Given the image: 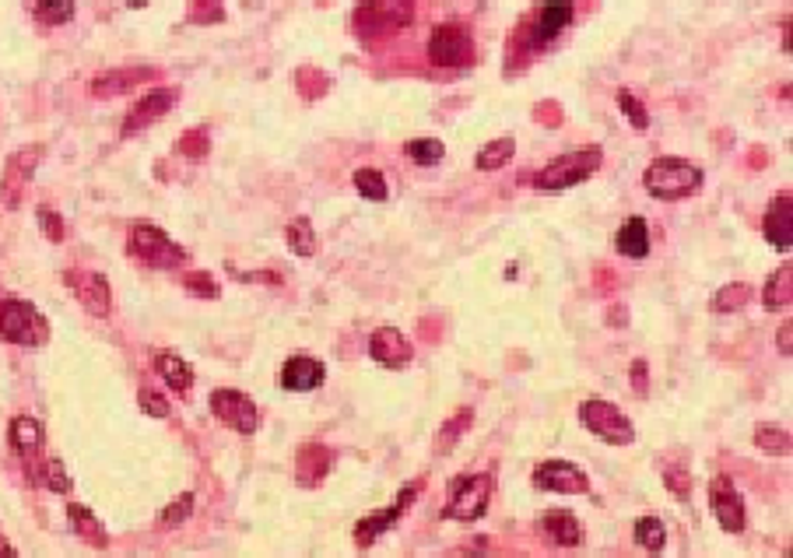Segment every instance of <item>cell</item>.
Masks as SVG:
<instances>
[{"mask_svg": "<svg viewBox=\"0 0 793 558\" xmlns=\"http://www.w3.org/2000/svg\"><path fill=\"white\" fill-rule=\"evenodd\" d=\"M39 158H43V148H22L8 158V165L0 172V204H4V208H18L25 186L36 176Z\"/></svg>", "mask_w": 793, "mask_h": 558, "instance_id": "obj_13", "label": "cell"}, {"mask_svg": "<svg viewBox=\"0 0 793 558\" xmlns=\"http://www.w3.org/2000/svg\"><path fill=\"white\" fill-rule=\"evenodd\" d=\"M615 246H618V253H622V257L643 260L646 253H650V225H646V218L643 215L625 218V225L618 229V236H615Z\"/></svg>", "mask_w": 793, "mask_h": 558, "instance_id": "obj_23", "label": "cell"}, {"mask_svg": "<svg viewBox=\"0 0 793 558\" xmlns=\"http://www.w3.org/2000/svg\"><path fill=\"white\" fill-rule=\"evenodd\" d=\"M151 78H158L155 67H123V71L95 74L92 85H88V92H92L95 99H113V95L130 92L134 85H141V81H151Z\"/></svg>", "mask_w": 793, "mask_h": 558, "instance_id": "obj_20", "label": "cell"}, {"mask_svg": "<svg viewBox=\"0 0 793 558\" xmlns=\"http://www.w3.org/2000/svg\"><path fill=\"white\" fill-rule=\"evenodd\" d=\"M793 320H783V327H779V334H776V348H779V355L783 358H790L793 355Z\"/></svg>", "mask_w": 793, "mask_h": 558, "instance_id": "obj_48", "label": "cell"}, {"mask_svg": "<svg viewBox=\"0 0 793 558\" xmlns=\"http://www.w3.org/2000/svg\"><path fill=\"white\" fill-rule=\"evenodd\" d=\"M751 299H755V288L744 281H727V288L713 295V313H734V309L748 306Z\"/></svg>", "mask_w": 793, "mask_h": 558, "instance_id": "obj_30", "label": "cell"}, {"mask_svg": "<svg viewBox=\"0 0 793 558\" xmlns=\"http://www.w3.org/2000/svg\"><path fill=\"white\" fill-rule=\"evenodd\" d=\"M664 485L671 488V492L678 495L681 502H688V495H692V474H688L681 464H674V467H667V471H664Z\"/></svg>", "mask_w": 793, "mask_h": 558, "instance_id": "obj_42", "label": "cell"}, {"mask_svg": "<svg viewBox=\"0 0 793 558\" xmlns=\"http://www.w3.org/2000/svg\"><path fill=\"white\" fill-rule=\"evenodd\" d=\"M43 474H46V488H50V492H57V495L71 492V478H67V467L60 464V460H50V464L43 467Z\"/></svg>", "mask_w": 793, "mask_h": 558, "instance_id": "obj_44", "label": "cell"}, {"mask_svg": "<svg viewBox=\"0 0 793 558\" xmlns=\"http://www.w3.org/2000/svg\"><path fill=\"white\" fill-rule=\"evenodd\" d=\"M67 288L74 292V299L88 309L92 316H109L113 309V288H109L106 274L99 271H67Z\"/></svg>", "mask_w": 793, "mask_h": 558, "instance_id": "obj_15", "label": "cell"}, {"mask_svg": "<svg viewBox=\"0 0 793 558\" xmlns=\"http://www.w3.org/2000/svg\"><path fill=\"white\" fill-rule=\"evenodd\" d=\"M422 488H425L422 478L411 481V485H404L401 495L393 499V506H386V509H379V513H372V516H365V520H358L355 523V544H358V548H369V544H376L379 537H383L386 530L393 527V523L401 520L404 509H408L411 502H415L418 495H422Z\"/></svg>", "mask_w": 793, "mask_h": 558, "instance_id": "obj_10", "label": "cell"}, {"mask_svg": "<svg viewBox=\"0 0 793 558\" xmlns=\"http://www.w3.org/2000/svg\"><path fill=\"white\" fill-rule=\"evenodd\" d=\"M404 151H408V158H415L418 165H439L446 155V144L436 141V137H415V141L404 144Z\"/></svg>", "mask_w": 793, "mask_h": 558, "instance_id": "obj_34", "label": "cell"}, {"mask_svg": "<svg viewBox=\"0 0 793 558\" xmlns=\"http://www.w3.org/2000/svg\"><path fill=\"white\" fill-rule=\"evenodd\" d=\"M211 415H215L218 422L229 425L232 432H239V436H253V432L260 429L257 404H253L243 390L218 387L215 394H211Z\"/></svg>", "mask_w": 793, "mask_h": 558, "instance_id": "obj_9", "label": "cell"}, {"mask_svg": "<svg viewBox=\"0 0 793 558\" xmlns=\"http://www.w3.org/2000/svg\"><path fill=\"white\" fill-rule=\"evenodd\" d=\"M323 380H327V369H323V362L313 355H292L285 365H281V387L292 390V394L320 390Z\"/></svg>", "mask_w": 793, "mask_h": 558, "instance_id": "obj_19", "label": "cell"}, {"mask_svg": "<svg viewBox=\"0 0 793 558\" xmlns=\"http://www.w3.org/2000/svg\"><path fill=\"white\" fill-rule=\"evenodd\" d=\"M186 22H193V25H218V22H225L222 0H190Z\"/></svg>", "mask_w": 793, "mask_h": 558, "instance_id": "obj_37", "label": "cell"}, {"mask_svg": "<svg viewBox=\"0 0 793 558\" xmlns=\"http://www.w3.org/2000/svg\"><path fill=\"white\" fill-rule=\"evenodd\" d=\"M762 236L769 239L772 250L790 253V246H793V194L790 190L772 197L769 211H765V218H762Z\"/></svg>", "mask_w": 793, "mask_h": 558, "instance_id": "obj_17", "label": "cell"}, {"mask_svg": "<svg viewBox=\"0 0 793 558\" xmlns=\"http://www.w3.org/2000/svg\"><path fill=\"white\" fill-rule=\"evenodd\" d=\"M179 155L183 158H190V162H204L208 158V151H211V134H208V127H193V130H186L183 137H179Z\"/></svg>", "mask_w": 793, "mask_h": 558, "instance_id": "obj_32", "label": "cell"}, {"mask_svg": "<svg viewBox=\"0 0 793 558\" xmlns=\"http://www.w3.org/2000/svg\"><path fill=\"white\" fill-rule=\"evenodd\" d=\"M295 467H299V485L316 488L330 474V467H334V453L323 443H306L299 450V464Z\"/></svg>", "mask_w": 793, "mask_h": 558, "instance_id": "obj_22", "label": "cell"}, {"mask_svg": "<svg viewBox=\"0 0 793 558\" xmlns=\"http://www.w3.org/2000/svg\"><path fill=\"white\" fill-rule=\"evenodd\" d=\"M36 215H39V229H43V236L50 239V243H64V236H67L64 218H60L57 211H50V208H39Z\"/></svg>", "mask_w": 793, "mask_h": 558, "instance_id": "obj_43", "label": "cell"}, {"mask_svg": "<svg viewBox=\"0 0 793 558\" xmlns=\"http://www.w3.org/2000/svg\"><path fill=\"white\" fill-rule=\"evenodd\" d=\"M608 323L611 327H625V323H629V313H625V306H615L608 313Z\"/></svg>", "mask_w": 793, "mask_h": 558, "instance_id": "obj_49", "label": "cell"}, {"mask_svg": "<svg viewBox=\"0 0 793 558\" xmlns=\"http://www.w3.org/2000/svg\"><path fill=\"white\" fill-rule=\"evenodd\" d=\"M579 422H583L586 432H593V436L611 446H629L636 439L629 415L608 401H583L579 404Z\"/></svg>", "mask_w": 793, "mask_h": 558, "instance_id": "obj_7", "label": "cell"}, {"mask_svg": "<svg viewBox=\"0 0 793 558\" xmlns=\"http://www.w3.org/2000/svg\"><path fill=\"white\" fill-rule=\"evenodd\" d=\"M601 162H604V151L601 148L569 151V155L551 158V162L544 165V169L534 176V186H537V190H569V186H576V183H583V179H590L593 172L601 169Z\"/></svg>", "mask_w": 793, "mask_h": 558, "instance_id": "obj_3", "label": "cell"}, {"mask_svg": "<svg viewBox=\"0 0 793 558\" xmlns=\"http://www.w3.org/2000/svg\"><path fill=\"white\" fill-rule=\"evenodd\" d=\"M534 488L558 495H586L590 492V478L583 467L569 464V460H544L534 467Z\"/></svg>", "mask_w": 793, "mask_h": 558, "instance_id": "obj_14", "label": "cell"}, {"mask_svg": "<svg viewBox=\"0 0 793 558\" xmlns=\"http://www.w3.org/2000/svg\"><path fill=\"white\" fill-rule=\"evenodd\" d=\"M0 337L11 344H22V348H39L50 337V323L32 302L4 299L0 302Z\"/></svg>", "mask_w": 793, "mask_h": 558, "instance_id": "obj_5", "label": "cell"}, {"mask_svg": "<svg viewBox=\"0 0 793 558\" xmlns=\"http://www.w3.org/2000/svg\"><path fill=\"white\" fill-rule=\"evenodd\" d=\"M369 355H372V362L386 365V369H404V365L415 358V344H411V337H404L397 327H379L376 334L369 337Z\"/></svg>", "mask_w": 793, "mask_h": 558, "instance_id": "obj_18", "label": "cell"}, {"mask_svg": "<svg viewBox=\"0 0 793 558\" xmlns=\"http://www.w3.org/2000/svg\"><path fill=\"white\" fill-rule=\"evenodd\" d=\"M537 527L551 544H562V548H572V544L583 541V527H579V520L569 509H551V513H544L537 520Z\"/></svg>", "mask_w": 793, "mask_h": 558, "instance_id": "obj_21", "label": "cell"}, {"mask_svg": "<svg viewBox=\"0 0 793 558\" xmlns=\"http://www.w3.org/2000/svg\"><path fill=\"white\" fill-rule=\"evenodd\" d=\"M709 506H713V516L727 534H744L748 527V509H744L741 492L734 488V481L727 474L709 481Z\"/></svg>", "mask_w": 793, "mask_h": 558, "instance_id": "obj_11", "label": "cell"}, {"mask_svg": "<svg viewBox=\"0 0 793 558\" xmlns=\"http://www.w3.org/2000/svg\"><path fill=\"white\" fill-rule=\"evenodd\" d=\"M183 288L193 295V299H218L222 295V288H218V281L211 278L208 271H190L183 278Z\"/></svg>", "mask_w": 793, "mask_h": 558, "instance_id": "obj_38", "label": "cell"}, {"mask_svg": "<svg viewBox=\"0 0 793 558\" xmlns=\"http://www.w3.org/2000/svg\"><path fill=\"white\" fill-rule=\"evenodd\" d=\"M415 18V4L411 0H362L351 15V29L358 36H386V32H397L404 25H411Z\"/></svg>", "mask_w": 793, "mask_h": 558, "instance_id": "obj_6", "label": "cell"}, {"mask_svg": "<svg viewBox=\"0 0 793 558\" xmlns=\"http://www.w3.org/2000/svg\"><path fill=\"white\" fill-rule=\"evenodd\" d=\"M790 302H793V264L783 260V267H776V271L769 274V281H765L762 306L779 313V309H790Z\"/></svg>", "mask_w": 793, "mask_h": 558, "instance_id": "obj_24", "label": "cell"}, {"mask_svg": "<svg viewBox=\"0 0 793 558\" xmlns=\"http://www.w3.org/2000/svg\"><path fill=\"white\" fill-rule=\"evenodd\" d=\"M0 555H15V548L8 541H0Z\"/></svg>", "mask_w": 793, "mask_h": 558, "instance_id": "obj_51", "label": "cell"}, {"mask_svg": "<svg viewBox=\"0 0 793 558\" xmlns=\"http://www.w3.org/2000/svg\"><path fill=\"white\" fill-rule=\"evenodd\" d=\"M355 190L365 197V201L379 204L386 201V179L379 169H372V165H365V169H355Z\"/></svg>", "mask_w": 793, "mask_h": 558, "instance_id": "obj_31", "label": "cell"}, {"mask_svg": "<svg viewBox=\"0 0 793 558\" xmlns=\"http://www.w3.org/2000/svg\"><path fill=\"white\" fill-rule=\"evenodd\" d=\"M176 99H179L176 88H151V92L144 95V99L134 102V109H130L127 120H123L120 134L123 137H134V134H141V130H148L151 123H158L165 113H169L172 106H176Z\"/></svg>", "mask_w": 793, "mask_h": 558, "instance_id": "obj_16", "label": "cell"}, {"mask_svg": "<svg viewBox=\"0 0 793 558\" xmlns=\"http://www.w3.org/2000/svg\"><path fill=\"white\" fill-rule=\"evenodd\" d=\"M155 369H158V376L176 390V394H186V390L193 387V369L176 355V351H158Z\"/></svg>", "mask_w": 793, "mask_h": 558, "instance_id": "obj_26", "label": "cell"}, {"mask_svg": "<svg viewBox=\"0 0 793 558\" xmlns=\"http://www.w3.org/2000/svg\"><path fill=\"white\" fill-rule=\"evenodd\" d=\"M295 81H313V85H299V92L302 95H309V99H320L323 92H327V85H330V78L323 71H313V67H306V71H299L295 74Z\"/></svg>", "mask_w": 793, "mask_h": 558, "instance_id": "obj_45", "label": "cell"}, {"mask_svg": "<svg viewBox=\"0 0 793 558\" xmlns=\"http://www.w3.org/2000/svg\"><path fill=\"white\" fill-rule=\"evenodd\" d=\"M618 106H622L625 120H629L636 130H646V127H650V113H646V106L636 99V95L629 92V88H618Z\"/></svg>", "mask_w": 793, "mask_h": 558, "instance_id": "obj_39", "label": "cell"}, {"mask_svg": "<svg viewBox=\"0 0 793 558\" xmlns=\"http://www.w3.org/2000/svg\"><path fill=\"white\" fill-rule=\"evenodd\" d=\"M636 541L643 544L646 551H664L667 527L657 520V516H639V520H636Z\"/></svg>", "mask_w": 793, "mask_h": 558, "instance_id": "obj_35", "label": "cell"}, {"mask_svg": "<svg viewBox=\"0 0 793 558\" xmlns=\"http://www.w3.org/2000/svg\"><path fill=\"white\" fill-rule=\"evenodd\" d=\"M646 387H650V372H646L643 358H636V362H632V390H636V394L643 397Z\"/></svg>", "mask_w": 793, "mask_h": 558, "instance_id": "obj_47", "label": "cell"}, {"mask_svg": "<svg viewBox=\"0 0 793 558\" xmlns=\"http://www.w3.org/2000/svg\"><path fill=\"white\" fill-rule=\"evenodd\" d=\"M783 50L790 53V18L783 22Z\"/></svg>", "mask_w": 793, "mask_h": 558, "instance_id": "obj_50", "label": "cell"}, {"mask_svg": "<svg viewBox=\"0 0 793 558\" xmlns=\"http://www.w3.org/2000/svg\"><path fill=\"white\" fill-rule=\"evenodd\" d=\"M127 250L137 264L151 267V271H176V267L186 264V250L179 243H172L158 225L151 222H137L127 236Z\"/></svg>", "mask_w": 793, "mask_h": 558, "instance_id": "obj_2", "label": "cell"}, {"mask_svg": "<svg viewBox=\"0 0 793 558\" xmlns=\"http://www.w3.org/2000/svg\"><path fill=\"white\" fill-rule=\"evenodd\" d=\"M429 60L432 67H446V71H464L478 60V46L464 22H443L432 29L429 39Z\"/></svg>", "mask_w": 793, "mask_h": 558, "instance_id": "obj_4", "label": "cell"}, {"mask_svg": "<svg viewBox=\"0 0 793 558\" xmlns=\"http://www.w3.org/2000/svg\"><path fill=\"white\" fill-rule=\"evenodd\" d=\"M8 439H11V446H15L18 453L43 450V439H46L43 422H39V418H32V415H18L15 422H11V429H8Z\"/></svg>", "mask_w": 793, "mask_h": 558, "instance_id": "obj_27", "label": "cell"}, {"mask_svg": "<svg viewBox=\"0 0 793 558\" xmlns=\"http://www.w3.org/2000/svg\"><path fill=\"white\" fill-rule=\"evenodd\" d=\"M137 404H141V411L148 418H169L172 415V404L165 401L158 390H151V387H141L137 390Z\"/></svg>", "mask_w": 793, "mask_h": 558, "instance_id": "obj_41", "label": "cell"}, {"mask_svg": "<svg viewBox=\"0 0 793 558\" xmlns=\"http://www.w3.org/2000/svg\"><path fill=\"white\" fill-rule=\"evenodd\" d=\"M67 520H71L74 534L85 537V541L92 544V548H106V544H109L106 527H102V520L88 506H81V502H71V506H67Z\"/></svg>", "mask_w": 793, "mask_h": 558, "instance_id": "obj_25", "label": "cell"}, {"mask_svg": "<svg viewBox=\"0 0 793 558\" xmlns=\"http://www.w3.org/2000/svg\"><path fill=\"white\" fill-rule=\"evenodd\" d=\"M471 418H474V411H471V408H460L457 415H453L450 422L443 425V432H439V436H436V453H450L453 446H457V439L467 432Z\"/></svg>", "mask_w": 793, "mask_h": 558, "instance_id": "obj_33", "label": "cell"}, {"mask_svg": "<svg viewBox=\"0 0 793 558\" xmlns=\"http://www.w3.org/2000/svg\"><path fill=\"white\" fill-rule=\"evenodd\" d=\"M193 506H197V495H193V492H183L176 502H172V506H165V509H162L158 523H162V527H179V523H183L186 516L193 513Z\"/></svg>", "mask_w": 793, "mask_h": 558, "instance_id": "obj_40", "label": "cell"}, {"mask_svg": "<svg viewBox=\"0 0 793 558\" xmlns=\"http://www.w3.org/2000/svg\"><path fill=\"white\" fill-rule=\"evenodd\" d=\"M39 11L50 22H67L71 18V0H39Z\"/></svg>", "mask_w": 793, "mask_h": 558, "instance_id": "obj_46", "label": "cell"}, {"mask_svg": "<svg viewBox=\"0 0 793 558\" xmlns=\"http://www.w3.org/2000/svg\"><path fill=\"white\" fill-rule=\"evenodd\" d=\"M572 15H576V4H572V0H544L527 29L530 50H541V46L555 43V39L572 25Z\"/></svg>", "mask_w": 793, "mask_h": 558, "instance_id": "obj_12", "label": "cell"}, {"mask_svg": "<svg viewBox=\"0 0 793 558\" xmlns=\"http://www.w3.org/2000/svg\"><path fill=\"white\" fill-rule=\"evenodd\" d=\"M513 155H516L513 137H499V141H488L485 148L478 151L474 165H478L481 172H495V169H506V165L513 162Z\"/></svg>", "mask_w": 793, "mask_h": 558, "instance_id": "obj_29", "label": "cell"}, {"mask_svg": "<svg viewBox=\"0 0 793 558\" xmlns=\"http://www.w3.org/2000/svg\"><path fill=\"white\" fill-rule=\"evenodd\" d=\"M285 239L295 257H316V250H320V239H316V229L309 218H292L285 229Z\"/></svg>", "mask_w": 793, "mask_h": 558, "instance_id": "obj_28", "label": "cell"}, {"mask_svg": "<svg viewBox=\"0 0 793 558\" xmlns=\"http://www.w3.org/2000/svg\"><path fill=\"white\" fill-rule=\"evenodd\" d=\"M130 8H144V4H148V0H127Z\"/></svg>", "mask_w": 793, "mask_h": 558, "instance_id": "obj_52", "label": "cell"}, {"mask_svg": "<svg viewBox=\"0 0 793 558\" xmlns=\"http://www.w3.org/2000/svg\"><path fill=\"white\" fill-rule=\"evenodd\" d=\"M492 488H495L492 474H460V478L453 481V499H450V506L443 509V516L460 520V523L481 520L488 509V499H492Z\"/></svg>", "mask_w": 793, "mask_h": 558, "instance_id": "obj_8", "label": "cell"}, {"mask_svg": "<svg viewBox=\"0 0 793 558\" xmlns=\"http://www.w3.org/2000/svg\"><path fill=\"white\" fill-rule=\"evenodd\" d=\"M646 194L657 197V201H685L688 194H695L702 186V169L688 158L678 155H660L650 162L643 176Z\"/></svg>", "mask_w": 793, "mask_h": 558, "instance_id": "obj_1", "label": "cell"}, {"mask_svg": "<svg viewBox=\"0 0 793 558\" xmlns=\"http://www.w3.org/2000/svg\"><path fill=\"white\" fill-rule=\"evenodd\" d=\"M755 446H758V450H765V453H772V457H790L793 439H790V432H786V429H772V425H765V429L755 432Z\"/></svg>", "mask_w": 793, "mask_h": 558, "instance_id": "obj_36", "label": "cell"}]
</instances>
